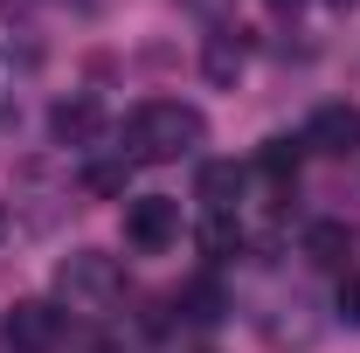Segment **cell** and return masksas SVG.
I'll return each instance as SVG.
<instances>
[{
  "instance_id": "6da1fadb",
  "label": "cell",
  "mask_w": 360,
  "mask_h": 353,
  "mask_svg": "<svg viewBox=\"0 0 360 353\" xmlns=\"http://www.w3.org/2000/svg\"><path fill=\"white\" fill-rule=\"evenodd\" d=\"M208 146V118H201V104H180V97H146L132 104V118H125V167H174L187 153H201Z\"/></svg>"
},
{
  "instance_id": "7a4b0ae2",
  "label": "cell",
  "mask_w": 360,
  "mask_h": 353,
  "mask_svg": "<svg viewBox=\"0 0 360 353\" xmlns=\"http://www.w3.org/2000/svg\"><path fill=\"white\" fill-rule=\"evenodd\" d=\"M118 291H125V277H118V264L104 250H77V257H63V270H56V298L70 312H104Z\"/></svg>"
},
{
  "instance_id": "3957f363",
  "label": "cell",
  "mask_w": 360,
  "mask_h": 353,
  "mask_svg": "<svg viewBox=\"0 0 360 353\" xmlns=\"http://www.w3.org/2000/svg\"><path fill=\"white\" fill-rule=\"evenodd\" d=\"M125 243L146 250V257L174 250L180 243V201L174 194H132V201H125Z\"/></svg>"
},
{
  "instance_id": "277c9868",
  "label": "cell",
  "mask_w": 360,
  "mask_h": 353,
  "mask_svg": "<svg viewBox=\"0 0 360 353\" xmlns=\"http://www.w3.org/2000/svg\"><path fill=\"white\" fill-rule=\"evenodd\" d=\"M0 340H7L14 353H56V347H63V305H49V298H21V305H7Z\"/></svg>"
},
{
  "instance_id": "5b68a950",
  "label": "cell",
  "mask_w": 360,
  "mask_h": 353,
  "mask_svg": "<svg viewBox=\"0 0 360 353\" xmlns=\"http://www.w3.org/2000/svg\"><path fill=\"white\" fill-rule=\"evenodd\" d=\"M49 139L56 146H97L104 139V104L97 97H63L49 111Z\"/></svg>"
},
{
  "instance_id": "8992f818",
  "label": "cell",
  "mask_w": 360,
  "mask_h": 353,
  "mask_svg": "<svg viewBox=\"0 0 360 353\" xmlns=\"http://www.w3.org/2000/svg\"><path fill=\"white\" fill-rule=\"evenodd\" d=\"M305 153H354L360 146V111L354 104H326V111H312V125H305Z\"/></svg>"
},
{
  "instance_id": "52a82bcc",
  "label": "cell",
  "mask_w": 360,
  "mask_h": 353,
  "mask_svg": "<svg viewBox=\"0 0 360 353\" xmlns=\"http://www.w3.org/2000/svg\"><path fill=\"white\" fill-rule=\"evenodd\" d=\"M305 264L354 270V222H312V229H305Z\"/></svg>"
},
{
  "instance_id": "ba28073f",
  "label": "cell",
  "mask_w": 360,
  "mask_h": 353,
  "mask_svg": "<svg viewBox=\"0 0 360 353\" xmlns=\"http://www.w3.org/2000/svg\"><path fill=\"white\" fill-rule=\"evenodd\" d=\"M201 201H208V215H236V201H243V167H236V160H208V167H201Z\"/></svg>"
},
{
  "instance_id": "9c48e42d",
  "label": "cell",
  "mask_w": 360,
  "mask_h": 353,
  "mask_svg": "<svg viewBox=\"0 0 360 353\" xmlns=\"http://www.w3.org/2000/svg\"><path fill=\"white\" fill-rule=\"evenodd\" d=\"M201 77L215 90H236V77H243V42L236 35H208V49H201Z\"/></svg>"
},
{
  "instance_id": "30bf717a",
  "label": "cell",
  "mask_w": 360,
  "mask_h": 353,
  "mask_svg": "<svg viewBox=\"0 0 360 353\" xmlns=\"http://www.w3.org/2000/svg\"><path fill=\"white\" fill-rule=\"evenodd\" d=\"M298 160H305V139H270L264 153H257V174H264V180H277V187H284V180L298 174Z\"/></svg>"
},
{
  "instance_id": "8fae6325",
  "label": "cell",
  "mask_w": 360,
  "mask_h": 353,
  "mask_svg": "<svg viewBox=\"0 0 360 353\" xmlns=\"http://www.w3.org/2000/svg\"><path fill=\"white\" fill-rule=\"evenodd\" d=\"M236 243H243V229H236V215H208V222H201V250H208V257H229Z\"/></svg>"
},
{
  "instance_id": "7c38bea8",
  "label": "cell",
  "mask_w": 360,
  "mask_h": 353,
  "mask_svg": "<svg viewBox=\"0 0 360 353\" xmlns=\"http://www.w3.org/2000/svg\"><path fill=\"white\" fill-rule=\"evenodd\" d=\"M180 305H187V319H222V291L215 284H187Z\"/></svg>"
},
{
  "instance_id": "4fadbf2b",
  "label": "cell",
  "mask_w": 360,
  "mask_h": 353,
  "mask_svg": "<svg viewBox=\"0 0 360 353\" xmlns=\"http://www.w3.org/2000/svg\"><path fill=\"white\" fill-rule=\"evenodd\" d=\"M333 312H340L347 326H360V270H347V277H340V298H333Z\"/></svg>"
},
{
  "instance_id": "5bb4252c",
  "label": "cell",
  "mask_w": 360,
  "mask_h": 353,
  "mask_svg": "<svg viewBox=\"0 0 360 353\" xmlns=\"http://www.w3.org/2000/svg\"><path fill=\"white\" fill-rule=\"evenodd\" d=\"M125 174H132V167H90L84 187H90V194H118V187H125Z\"/></svg>"
},
{
  "instance_id": "9a60e30c",
  "label": "cell",
  "mask_w": 360,
  "mask_h": 353,
  "mask_svg": "<svg viewBox=\"0 0 360 353\" xmlns=\"http://www.w3.org/2000/svg\"><path fill=\"white\" fill-rule=\"evenodd\" d=\"M7 104H14V63H7V49H0V118H7Z\"/></svg>"
},
{
  "instance_id": "2e32d148",
  "label": "cell",
  "mask_w": 360,
  "mask_h": 353,
  "mask_svg": "<svg viewBox=\"0 0 360 353\" xmlns=\"http://www.w3.org/2000/svg\"><path fill=\"white\" fill-rule=\"evenodd\" d=\"M333 7H360V0H333Z\"/></svg>"
},
{
  "instance_id": "e0dca14e",
  "label": "cell",
  "mask_w": 360,
  "mask_h": 353,
  "mask_svg": "<svg viewBox=\"0 0 360 353\" xmlns=\"http://www.w3.org/2000/svg\"><path fill=\"white\" fill-rule=\"evenodd\" d=\"M0 229H7V215H0Z\"/></svg>"
}]
</instances>
